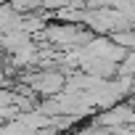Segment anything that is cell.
<instances>
[{"instance_id": "obj_1", "label": "cell", "mask_w": 135, "mask_h": 135, "mask_svg": "<svg viewBox=\"0 0 135 135\" xmlns=\"http://www.w3.org/2000/svg\"><path fill=\"white\" fill-rule=\"evenodd\" d=\"M24 82H27V88H29L32 95L53 98V95H58L64 90L66 77H64V72L53 69V66H42V69H37L32 74H24Z\"/></svg>"}, {"instance_id": "obj_2", "label": "cell", "mask_w": 135, "mask_h": 135, "mask_svg": "<svg viewBox=\"0 0 135 135\" xmlns=\"http://www.w3.org/2000/svg\"><path fill=\"white\" fill-rule=\"evenodd\" d=\"M132 106H127V103H117V106H109L103 114H101V119H98V127H127V122H132Z\"/></svg>"}, {"instance_id": "obj_3", "label": "cell", "mask_w": 135, "mask_h": 135, "mask_svg": "<svg viewBox=\"0 0 135 135\" xmlns=\"http://www.w3.org/2000/svg\"><path fill=\"white\" fill-rule=\"evenodd\" d=\"M21 19H24V13H19L11 3H0V35L21 29Z\"/></svg>"}]
</instances>
